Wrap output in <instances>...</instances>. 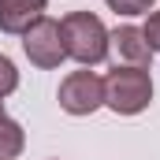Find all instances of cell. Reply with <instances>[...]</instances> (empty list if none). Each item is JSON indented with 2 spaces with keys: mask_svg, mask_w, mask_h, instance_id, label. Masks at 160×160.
<instances>
[{
  "mask_svg": "<svg viewBox=\"0 0 160 160\" xmlns=\"http://www.w3.org/2000/svg\"><path fill=\"white\" fill-rule=\"evenodd\" d=\"M22 149H26V130L15 119L0 116V160H15Z\"/></svg>",
  "mask_w": 160,
  "mask_h": 160,
  "instance_id": "cell-7",
  "label": "cell"
},
{
  "mask_svg": "<svg viewBox=\"0 0 160 160\" xmlns=\"http://www.w3.org/2000/svg\"><path fill=\"white\" fill-rule=\"evenodd\" d=\"M15 89H19V71H15V63L0 52V101H4V97H11Z\"/></svg>",
  "mask_w": 160,
  "mask_h": 160,
  "instance_id": "cell-8",
  "label": "cell"
},
{
  "mask_svg": "<svg viewBox=\"0 0 160 160\" xmlns=\"http://www.w3.org/2000/svg\"><path fill=\"white\" fill-rule=\"evenodd\" d=\"M22 52H26V60L41 67V71H52V67H60L63 60H67V52H63V38H60V22L56 19H38L26 34H22Z\"/></svg>",
  "mask_w": 160,
  "mask_h": 160,
  "instance_id": "cell-4",
  "label": "cell"
},
{
  "mask_svg": "<svg viewBox=\"0 0 160 160\" xmlns=\"http://www.w3.org/2000/svg\"><path fill=\"white\" fill-rule=\"evenodd\" d=\"M60 38H63V52L82 67H93V63L108 60V30L93 11L63 15L60 19Z\"/></svg>",
  "mask_w": 160,
  "mask_h": 160,
  "instance_id": "cell-1",
  "label": "cell"
},
{
  "mask_svg": "<svg viewBox=\"0 0 160 160\" xmlns=\"http://www.w3.org/2000/svg\"><path fill=\"white\" fill-rule=\"evenodd\" d=\"M60 108L67 116H93L104 104V78L93 71H71L60 82Z\"/></svg>",
  "mask_w": 160,
  "mask_h": 160,
  "instance_id": "cell-3",
  "label": "cell"
},
{
  "mask_svg": "<svg viewBox=\"0 0 160 160\" xmlns=\"http://www.w3.org/2000/svg\"><path fill=\"white\" fill-rule=\"evenodd\" d=\"M0 116H4V101H0Z\"/></svg>",
  "mask_w": 160,
  "mask_h": 160,
  "instance_id": "cell-11",
  "label": "cell"
},
{
  "mask_svg": "<svg viewBox=\"0 0 160 160\" xmlns=\"http://www.w3.org/2000/svg\"><path fill=\"white\" fill-rule=\"evenodd\" d=\"M104 4H108L116 15H145L157 0H104Z\"/></svg>",
  "mask_w": 160,
  "mask_h": 160,
  "instance_id": "cell-9",
  "label": "cell"
},
{
  "mask_svg": "<svg viewBox=\"0 0 160 160\" xmlns=\"http://www.w3.org/2000/svg\"><path fill=\"white\" fill-rule=\"evenodd\" d=\"M108 48L127 67H149V60H153V48L145 45V34L138 26H116L108 34Z\"/></svg>",
  "mask_w": 160,
  "mask_h": 160,
  "instance_id": "cell-5",
  "label": "cell"
},
{
  "mask_svg": "<svg viewBox=\"0 0 160 160\" xmlns=\"http://www.w3.org/2000/svg\"><path fill=\"white\" fill-rule=\"evenodd\" d=\"M48 0H0V30L4 34H26L38 19H45Z\"/></svg>",
  "mask_w": 160,
  "mask_h": 160,
  "instance_id": "cell-6",
  "label": "cell"
},
{
  "mask_svg": "<svg viewBox=\"0 0 160 160\" xmlns=\"http://www.w3.org/2000/svg\"><path fill=\"white\" fill-rule=\"evenodd\" d=\"M142 34H145V45H149L153 52H160V11L149 15V22L142 26Z\"/></svg>",
  "mask_w": 160,
  "mask_h": 160,
  "instance_id": "cell-10",
  "label": "cell"
},
{
  "mask_svg": "<svg viewBox=\"0 0 160 160\" xmlns=\"http://www.w3.org/2000/svg\"><path fill=\"white\" fill-rule=\"evenodd\" d=\"M153 101V78L145 67H127L116 63L108 75H104V104L116 112V116H138L145 112Z\"/></svg>",
  "mask_w": 160,
  "mask_h": 160,
  "instance_id": "cell-2",
  "label": "cell"
}]
</instances>
